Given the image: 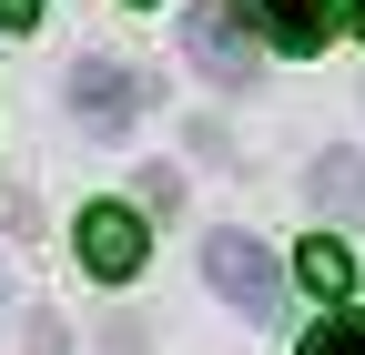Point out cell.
Wrapping results in <instances>:
<instances>
[{
    "label": "cell",
    "instance_id": "cell-1",
    "mask_svg": "<svg viewBox=\"0 0 365 355\" xmlns=\"http://www.w3.org/2000/svg\"><path fill=\"white\" fill-rule=\"evenodd\" d=\"M203 284L244 315H284V264H274L254 234H203Z\"/></svg>",
    "mask_w": 365,
    "mask_h": 355
},
{
    "label": "cell",
    "instance_id": "cell-2",
    "mask_svg": "<svg viewBox=\"0 0 365 355\" xmlns=\"http://www.w3.org/2000/svg\"><path fill=\"white\" fill-rule=\"evenodd\" d=\"M81 264H91L102 284H132V274H143V213L91 203V213H81Z\"/></svg>",
    "mask_w": 365,
    "mask_h": 355
},
{
    "label": "cell",
    "instance_id": "cell-3",
    "mask_svg": "<svg viewBox=\"0 0 365 355\" xmlns=\"http://www.w3.org/2000/svg\"><path fill=\"white\" fill-rule=\"evenodd\" d=\"M71 112L91 132H122L132 112H143V81H132L122 61H71Z\"/></svg>",
    "mask_w": 365,
    "mask_h": 355
},
{
    "label": "cell",
    "instance_id": "cell-4",
    "mask_svg": "<svg viewBox=\"0 0 365 355\" xmlns=\"http://www.w3.org/2000/svg\"><path fill=\"white\" fill-rule=\"evenodd\" d=\"M234 11L274 51H325V31H335V0H234Z\"/></svg>",
    "mask_w": 365,
    "mask_h": 355
},
{
    "label": "cell",
    "instance_id": "cell-5",
    "mask_svg": "<svg viewBox=\"0 0 365 355\" xmlns=\"http://www.w3.org/2000/svg\"><path fill=\"white\" fill-rule=\"evenodd\" d=\"M182 51H193L213 81H254V41L234 31V11H223V0H203L193 21H182Z\"/></svg>",
    "mask_w": 365,
    "mask_h": 355
},
{
    "label": "cell",
    "instance_id": "cell-6",
    "mask_svg": "<svg viewBox=\"0 0 365 355\" xmlns=\"http://www.w3.org/2000/svg\"><path fill=\"white\" fill-rule=\"evenodd\" d=\"M314 203L365 213V173H355V153H325V163H314Z\"/></svg>",
    "mask_w": 365,
    "mask_h": 355
},
{
    "label": "cell",
    "instance_id": "cell-7",
    "mask_svg": "<svg viewBox=\"0 0 365 355\" xmlns=\"http://www.w3.org/2000/svg\"><path fill=\"white\" fill-rule=\"evenodd\" d=\"M294 274H304V294H345V284H355V254H345V244H304Z\"/></svg>",
    "mask_w": 365,
    "mask_h": 355
},
{
    "label": "cell",
    "instance_id": "cell-8",
    "mask_svg": "<svg viewBox=\"0 0 365 355\" xmlns=\"http://www.w3.org/2000/svg\"><path fill=\"white\" fill-rule=\"evenodd\" d=\"M304 355H365V315H325L304 335Z\"/></svg>",
    "mask_w": 365,
    "mask_h": 355
},
{
    "label": "cell",
    "instance_id": "cell-9",
    "mask_svg": "<svg viewBox=\"0 0 365 355\" xmlns=\"http://www.w3.org/2000/svg\"><path fill=\"white\" fill-rule=\"evenodd\" d=\"M41 21V0H0V31H31Z\"/></svg>",
    "mask_w": 365,
    "mask_h": 355
},
{
    "label": "cell",
    "instance_id": "cell-10",
    "mask_svg": "<svg viewBox=\"0 0 365 355\" xmlns=\"http://www.w3.org/2000/svg\"><path fill=\"white\" fill-rule=\"evenodd\" d=\"M345 21H355V31H365V0H345Z\"/></svg>",
    "mask_w": 365,
    "mask_h": 355
}]
</instances>
